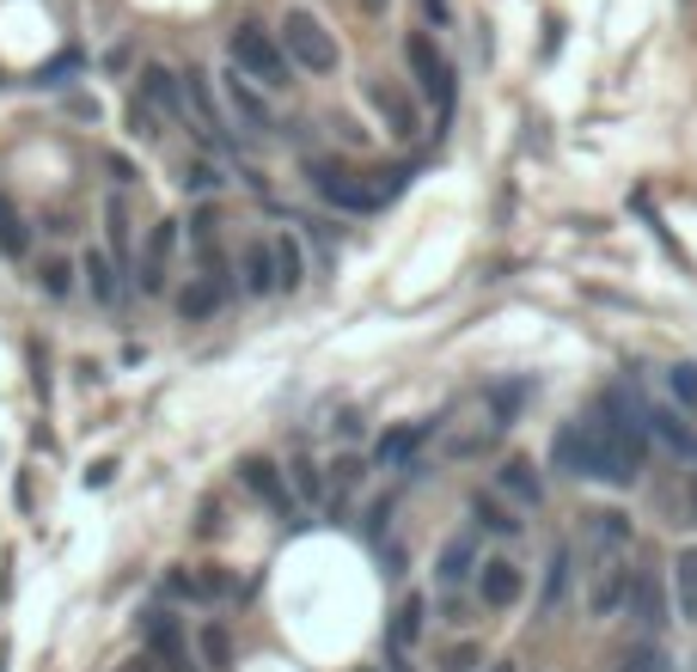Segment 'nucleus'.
Listing matches in <instances>:
<instances>
[{"instance_id": "6ab92c4d", "label": "nucleus", "mask_w": 697, "mask_h": 672, "mask_svg": "<svg viewBox=\"0 0 697 672\" xmlns=\"http://www.w3.org/2000/svg\"><path fill=\"white\" fill-rule=\"evenodd\" d=\"M624 599H631V575H624V568H605L600 587H593V611L605 618V611H619Z\"/></svg>"}, {"instance_id": "f704fd0d", "label": "nucleus", "mask_w": 697, "mask_h": 672, "mask_svg": "<svg viewBox=\"0 0 697 672\" xmlns=\"http://www.w3.org/2000/svg\"><path fill=\"white\" fill-rule=\"evenodd\" d=\"M221 178H214V166H190L184 172V190H214Z\"/></svg>"}, {"instance_id": "473e14b6", "label": "nucleus", "mask_w": 697, "mask_h": 672, "mask_svg": "<svg viewBox=\"0 0 697 672\" xmlns=\"http://www.w3.org/2000/svg\"><path fill=\"white\" fill-rule=\"evenodd\" d=\"M67 276H74V269H67V264H62V257H50V264H43V288H50V294H55V300H62V294H67V288H74V281H67Z\"/></svg>"}, {"instance_id": "7ed1b4c3", "label": "nucleus", "mask_w": 697, "mask_h": 672, "mask_svg": "<svg viewBox=\"0 0 697 672\" xmlns=\"http://www.w3.org/2000/svg\"><path fill=\"white\" fill-rule=\"evenodd\" d=\"M551 465L569 477H600L605 471V452H600V428L593 423H563L551 440Z\"/></svg>"}, {"instance_id": "20e7f679", "label": "nucleus", "mask_w": 697, "mask_h": 672, "mask_svg": "<svg viewBox=\"0 0 697 672\" xmlns=\"http://www.w3.org/2000/svg\"><path fill=\"white\" fill-rule=\"evenodd\" d=\"M404 55H410V74H416L422 98H429V105L441 110V117H447V110H453V67H447V55L434 50V43L422 38V31L404 43Z\"/></svg>"}, {"instance_id": "58836bf2", "label": "nucleus", "mask_w": 697, "mask_h": 672, "mask_svg": "<svg viewBox=\"0 0 697 672\" xmlns=\"http://www.w3.org/2000/svg\"><path fill=\"white\" fill-rule=\"evenodd\" d=\"M368 7H373V13H380V7H386V0H368Z\"/></svg>"}, {"instance_id": "a878e982", "label": "nucleus", "mask_w": 697, "mask_h": 672, "mask_svg": "<svg viewBox=\"0 0 697 672\" xmlns=\"http://www.w3.org/2000/svg\"><path fill=\"white\" fill-rule=\"evenodd\" d=\"M472 514L484 520L489 532H508V538H514V532H520V520H514V514H508V508H501L496 495H477V501H472Z\"/></svg>"}, {"instance_id": "9d476101", "label": "nucleus", "mask_w": 697, "mask_h": 672, "mask_svg": "<svg viewBox=\"0 0 697 672\" xmlns=\"http://www.w3.org/2000/svg\"><path fill=\"white\" fill-rule=\"evenodd\" d=\"M226 105H233V117L245 122L251 135H270V105H264L257 93H251V79L239 74V67L226 74Z\"/></svg>"}, {"instance_id": "ddd939ff", "label": "nucleus", "mask_w": 697, "mask_h": 672, "mask_svg": "<svg viewBox=\"0 0 697 672\" xmlns=\"http://www.w3.org/2000/svg\"><path fill=\"white\" fill-rule=\"evenodd\" d=\"M184 98H190V110H197L202 135H221V105H214L209 74H202V67H190V74H184Z\"/></svg>"}, {"instance_id": "bb28decb", "label": "nucleus", "mask_w": 697, "mask_h": 672, "mask_svg": "<svg viewBox=\"0 0 697 672\" xmlns=\"http://www.w3.org/2000/svg\"><path fill=\"white\" fill-rule=\"evenodd\" d=\"M679 606H685V618H697V544L679 551Z\"/></svg>"}, {"instance_id": "cd10ccee", "label": "nucleus", "mask_w": 697, "mask_h": 672, "mask_svg": "<svg viewBox=\"0 0 697 672\" xmlns=\"http://www.w3.org/2000/svg\"><path fill=\"white\" fill-rule=\"evenodd\" d=\"M86 276H93V294H98V300H117V276H110V257H105V250H86Z\"/></svg>"}, {"instance_id": "6e6552de", "label": "nucleus", "mask_w": 697, "mask_h": 672, "mask_svg": "<svg viewBox=\"0 0 697 672\" xmlns=\"http://www.w3.org/2000/svg\"><path fill=\"white\" fill-rule=\"evenodd\" d=\"M313 172H318V190H325V202H337V209H349V214L380 209L373 184H356V178H349V172H337V166H313Z\"/></svg>"}, {"instance_id": "2f4dec72", "label": "nucleus", "mask_w": 697, "mask_h": 672, "mask_svg": "<svg viewBox=\"0 0 697 672\" xmlns=\"http://www.w3.org/2000/svg\"><path fill=\"white\" fill-rule=\"evenodd\" d=\"M563 587H569V556L557 551L551 556V580H545V606H557V599H563Z\"/></svg>"}, {"instance_id": "dca6fc26", "label": "nucleus", "mask_w": 697, "mask_h": 672, "mask_svg": "<svg viewBox=\"0 0 697 672\" xmlns=\"http://www.w3.org/2000/svg\"><path fill=\"white\" fill-rule=\"evenodd\" d=\"M245 294H276V250L245 245Z\"/></svg>"}, {"instance_id": "c756f323", "label": "nucleus", "mask_w": 697, "mask_h": 672, "mask_svg": "<svg viewBox=\"0 0 697 672\" xmlns=\"http://www.w3.org/2000/svg\"><path fill=\"white\" fill-rule=\"evenodd\" d=\"M105 221H110V250L123 257V250H129V202L110 196V202H105Z\"/></svg>"}, {"instance_id": "423d86ee", "label": "nucleus", "mask_w": 697, "mask_h": 672, "mask_svg": "<svg viewBox=\"0 0 697 672\" xmlns=\"http://www.w3.org/2000/svg\"><path fill=\"white\" fill-rule=\"evenodd\" d=\"M239 483H245L251 495L264 501L270 514L294 520V495H288V483L276 477V465H270V459H257V452H251V459H239Z\"/></svg>"}, {"instance_id": "e433bc0d", "label": "nucleus", "mask_w": 697, "mask_h": 672, "mask_svg": "<svg viewBox=\"0 0 697 672\" xmlns=\"http://www.w3.org/2000/svg\"><path fill=\"white\" fill-rule=\"evenodd\" d=\"M294 483H300V495H318V471L313 465H294Z\"/></svg>"}, {"instance_id": "f3484780", "label": "nucleus", "mask_w": 697, "mask_h": 672, "mask_svg": "<svg viewBox=\"0 0 697 672\" xmlns=\"http://www.w3.org/2000/svg\"><path fill=\"white\" fill-rule=\"evenodd\" d=\"M501 489H508L514 501H527V508H539V501H545V489H539V471H532L527 459H508V465H501Z\"/></svg>"}, {"instance_id": "f8f14e48", "label": "nucleus", "mask_w": 697, "mask_h": 672, "mask_svg": "<svg viewBox=\"0 0 697 672\" xmlns=\"http://www.w3.org/2000/svg\"><path fill=\"white\" fill-rule=\"evenodd\" d=\"M648 435H661L673 452H679V459H697V435L685 428V416H679V409L655 404V409H648Z\"/></svg>"}, {"instance_id": "f257e3e1", "label": "nucleus", "mask_w": 697, "mask_h": 672, "mask_svg": "<svg viewBox=\"0 0 697 672\" xmlns=\"http://www.w3.org/2000/svg\"><path fill=\"white\" fill-rule=\"evenodd\" d=\"M233 67L245 79H257L264 93H282V86H288V50H282V38H270L264 25H233Z\"/></svg>"}, {"instance_id": "2eb2a0df", "label": "nucleus", "mask_w": 697, "mask_h": 672, "mask_svg": "<svg viewBox=\"0 0 697 672\" xmlns=\"http://www.w3.org/2000/svg\"><path fill=\"white\" fill-rule=\"evenodd\" d=\"M270 250H276V288H300V281H306V257H300V238H294V233H282L276 238V245H270Z\"/></svg>"}, {"instance_id": "a211bd4d", "label": "nucleus", "mask_w": 697, "mask_h": 672, "mask_svg": "<svg viewBox=\"0 0 697 672\" xmlns=\"http://www.w3.org/2000/svg\"><path fill=\"white\" fill-rule=\"evenodd\" d=\"M197 648H202V666H209V672H226V666H233V636H226L221 623H202V630H197Z\"/></svg>"}, {"instance_id": "4c0bfd02", "label": "nucleus", "mask_w": 697, "mask_h": 672, "mask_svg": "<svg viewBox=\"0 0 697 672\" xmlns=\"http://www.w3.org/2000/svg\"><path fill=\"white\" fill-rule=\"evenodd\" d=\"M117 672H166V666H159V660H154V654H135V660H129V666H117Z\"/></svg>"}, {"instance_id": "4468645a", "label": "nucleus", "mask_w": 697, "mask_h": 672, "mask_svg": "<svg viewBox=\"0 0 697 672\" xmlns=\"http://www.w3.org/2000/svg\"><path fill=\"white\" fill-rule=\"evenodd\" d=\"M221 276H202V281H190L184 294H178V312L190 318V324H202V318H214V306H221Z\"/></svg>"}, {"instance_id": "c85d7f7f", "label": "nucleus", "mask_w": 697, "mask_h": 672, "mask_svg": "<svg viewBox=\"0 0 697 672\" xmlns=\"http://www.w3.org/2000/svg\"><path fill=\"white\" fill-rule=\"evenodd\" d=\"M631 594H636V623H648V630H661V623H667V618H661V594H655V580H636Z\"/></svg>"}, {"instance_id": "5701e85b", "label": "nucleus", "mask_w": 697, "mask_h": 672, "mask_svg": "<svg viewBox=\"0 0 697 672\" xmlns=\"http://www.w3.org/2000/svg\"><path fill=\"white\" fill-rule=\"evenodd\" d=\"M416 440H422V428H392V435L380 440V452H373V459H380V465H404L410 452H416Z\"/></svg>"}, {"instance_id": "412c9836", "label": "nucleus", "mask_w": 697, "mask_h": 672, "mask_svg": "<svg viewBox=\"0 0 697 672\" xmlns=\"http://www.w3.org/2000/svg\"><path fill=\"white\" fill-rule=\"evenodd\" d=\"M422 636V599L410 594L404 606H398V618H392V648H410Z\"/></svg>"}, {"instance_id": "f03ea898", "label": "nucleus", "mask_w": 697, "mask_h": 672, "mask_svg": "<svg viewBox=\"0 0 697 672\" xmlns=\"http://www.w3.org/2000/svg\"><path fill=\"white\" fill-rule=\"evenodd\" d=\"M282 50H288V62H300L306 74H337V62H342L337 38H330L313 13H288L282 19Z\"/></svg>"}, {"instance_id": "b1692460", "label": "nucleus", "mask_w": 697, "mask_h": 672, "mask_svg": "<svg viewBox=\"0 0 697 672\" xmlns=\"http://www.w3.org/2000/svg\"><path fill=\"white\" fill-rule=\"evenodd\" d=\"M619 672H673V666H667V654H661L655 642H636V648H624Z\"/></svg>"}, {"instance_id": "c9c22d12", "label": "nucleus", "mask_w": 697, "mask_h": 672, "mask_svg": "<svg viewBox=\"0 0 697 672\" xmlns=\"http://www.w3.org/2000/svg\"><path fill=\"white\" fill-rule=\"evenodd\" d=\"M330 471H337V489H349V483H356V477H361V465H356V459H337V465H330Z\"/></svg>"}, {"instance_id": "1a4fd4ad", "label": "nucleus", "mask_w": 697, "mask_h": 672, "mask_svg": "<svg viewBox=\"0 0 697 672\" xmlns=\"http://www.w3.org/2000/svg\"><path fill=\"white\" fill-rule=\"evenodd\" d=\"M171 245H178V221H159L154 233H147V250H141V288H147V294H159V288H166Z\"/></svg>"}, {"instance_id": "39448f33", "label": "nucleus", "mask_w": 697, "mask_h": 672, "mask_svg": "<svg viewBox=\"0 0 697 672\" xmlns=\"http://www.w3.org/2000/svg\"><path fill=\"white\" fill-rule=\"evenodd\" d=\"M141 642H147V654H154L166 672L190 666V642H184V630H178L171 611H147V618H141Z\"/></svg>"}, {"instance_id": "9b49d317", "label": "nucleus", "mask_w": 697, "mask_h": 672, "mask_svg": "<svg viewBox=\"0 0 697 672\" xmlns=\"http://www.w3.org/2000/svg\"><path fill=\"white\" fill-rule=\"evenodd\" d=\"M368 98H373V110H380V117L392 122V135H398V141H410V135H416V110H410V98L398 93L392 79H373V86H368Z\"/></svg>"}, {"instance_id": "0eeeda50", "label": "nucleus", "mask_w": 697, "mask_h": 672, "mask_svg": "<svg viewBox=\"0 0 697 672\" xmlns=\"http://www.w3.org/2000/svg\"><path fill=\"white\" fill-rule=\"evenodd\" d=\"M477 594H484V606H489V611H508L514 599L527 594V575H520V568H514L508 556H489V563L477 568Z\"/></svg>"}, {"instance_id": "72a5a7b5", "label": "nucleus", "mask_w": 697, "mask_h": 672, "mask_svg": "<svg viewBox=\"0 0 697 672\" xmlns=\"http://www.w3.org/2000/svg\"><path fill=\"white\" fill-rule=\"evenodd\" d=\"M477 666V648H453L447 660H441V672H472Z\"/></svg>"}, {"instance_id": "7c9ffc66", "label": "nucleus", "mask_w": 697, "mask_h": 672, "mask_svg": "<svg viewBox=\"0 0 697 672\" xmlns=\"http://www.w3.org/2000/svg\"><path fill=\"white\" fill-rule=\"evenodd\" d=\"M667 385H673V397H679L685 409H697V367H673Z\"/></svg>"}, {"instance_id": "393cba45", "label": "nucleus", "mask_w": 697, "mask_h": 672, "mask_svg": "<svg viewBox=\"0 0 697 672\" xmlns=\"http://www.w3.org/2000/svg\"><path fill=\"white\" fill-rule=\"evenodd\" d=\"M434 575L447 580V587H453L460 575H472V538H453L447 551H441V568H434Z\"/></svg>"}, {"instance_id": "aec40b11", "label": "nucleus", "mask_w": 697, "mask_h": 672, "mask_svg": "<svg viewBox=\"0 0 697 672\" xmlns=\"http://www.w3.org/2000/svg\"><path fill=\"white\" fill-rule=\"evenodd\" d=\"M147 105L154 110H178L184 105V98H178V74H171V67H147Z\"/></svg>"}, {"instance_id": "4be33fe9", "label": "nucleus", "mask_w": 697, "mask_h": 672, "mask_svg": "<svg viewBox=\"0 0 697 672\" xmlns=\"http://www.w3.org/2000/svg\"><path fill=\"white\" fill-rule=\"evenodd\" d=\"M0 250H7V257H25V221H19V209L7 196H0Z\"/></svg>"}]
</instances>
